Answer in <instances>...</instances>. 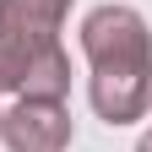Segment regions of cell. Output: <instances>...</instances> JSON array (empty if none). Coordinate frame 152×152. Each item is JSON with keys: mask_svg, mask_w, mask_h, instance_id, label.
<instances>
[{"mask_svg": "<svg viewBox=\"0 0 152 152\" xmlns=\"http://www.w3.org/2000/svg\"><path fill=\"white\" fill-rule=\"evenodd\" d=\"M82 49L92 65V109L109 125L141 120L152 103V33L141 22V11L130 6H98L82 22Z\"/></svg>", "mask_w": 152, "mask_h": 152, "instance_id": "1", "label": "cell"}, {"mask_svg": "<svg viewBox=\"0 0 152 152\" xmlns=\"http://www.w3.org/2000/svg\"><path fill=\"white\" fill-rule=\"evenodd\" d=\"M71 87V60L60 44L44 49H11L0 44V92H22V98H65Z\"/></svg>", "mask_w": 152, "mask_h": 152, "instance_id": "2", "label": "cell"}, {"mask_svg": "<svg viewBox=\"0 0 152 152\" xmlns=\"http://www.w3.org/2000/svg\"><path fill=\"white\" fill-rule=\"evenodd\" d=\"M136 152H152V136H141V141H136Z\"/></svg>", "mask_w": 152, "mask_h": 152, "instance_id": "5", "label": "cell"}, {"mask_svg": "<svg viewBox=\"0 0 152 152\" xmlns=\"http://www.w3.org/2000/svg\"><path fill=\"white\" fill-rule=\"evenodd\" d=\"M0 141L11 152H65L71 147V114L60 98H22L0 114Z\"/></svg>", "mask_w": 152, "mask_h": 152, "instance_id": "3", "label": "cell"}, {"mask_svg": "<svg viewBox=\"0 0 152 152\" xmlns=\"http://www.w3.org/2000/svg\"><path fill=\"white\" fill-rule=\"evenodd\" d=\"M71 0H0V44L11 49H44L60 44Z\"/></svg>", "mask_w": 152, "mask_h": 152, "instance_id": "4", "label": "cell"}]
</instances>
